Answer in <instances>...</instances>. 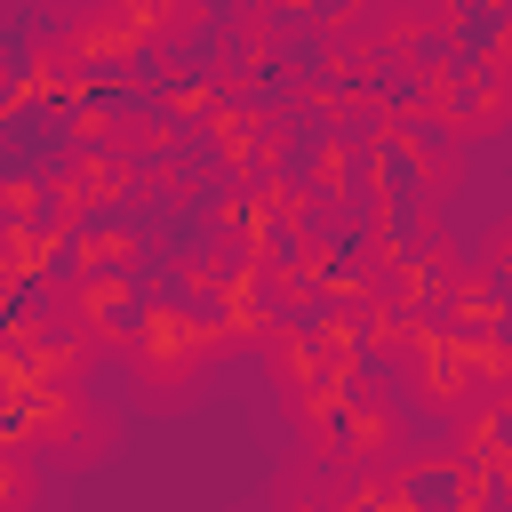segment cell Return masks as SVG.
<instances>
[{
	"mask_svg": "<svg viewBox=\"0 0 512 512\" xmlns=\"http://www.w3.org/2000/svg\"><path fill=\"white\" fill-rule=\"evenodd\" d=\"M152 24H176V16H152V8H88V16H72V32H64V56L80 64H128L144 40H152Z\"/></svg>",
	"mask_w": 512,
	"mask_h": 512,
	"instance_id": "6da1fadb",
	"label": "cell"
},
{
	"mask_svg": "<svg viewBox=\"0 0 512 512\" xmlns=\"http://www.w3.org/2000/svg\"><path fill=\"white\" fill-rule=\"evenodd\" d=\"M392 448H400L392 408H384V400H360V392H352V400L336 408V424L320 432V456H344V464H384Z\"/></svg>",
	"mask_w": 512,
	"mask_h": 512,
	"instance_id": "7a4b0ae2",
	"label": "cell"
},
{
	"mask_svg": "<svg viewBox=\"0 0 512 512\" xmlns=\"http://www.w3.org/2000/svg\"><path fill=\"white\" fill-rule=\"evenodd\" d=\"M496 440H504V392H480L464 416H456V464H472V472H496L504 480V456H496Z\"/></svg>",
	"mask_w": 512,
	"mask_h": 512,
	"instance_id": "3957f363",
	"label": "cell"
},
{
	"mask_svg": "<svg viewBox=\"0 0 512 512\" xmlns=\"http://www.w3.org/2000/svg\"><path fill=\"white\" fill-rule=\"evenodd\" d=\"M440 112H448V128H464V136H488V128L504 120V80L472 64V80H464V104H440Z\"/></svg>",
	"mask_w": 512,
	"mask_h": 512,
	"instance_id": "277c9868",
	"label": "cell"
},
{
	"mask_svg": "<svg viewBox=\"0 0 512 512\" xmlns=\"http://www.w3.org/2000/svg\"><path fill=\"white\" fill-rule=\"evenodd\" d=\"M32 248H40V232H24V224L0 232V280H32V272L48 264V256H32Z\"/></svg>",
	"mask_w": 512,
	"mask_h": 512,
	"instance_id": "5b68a950",
	"label": "cell"
},
{
	"mask_svg": "<svg viewBox=\"0 0 512 512\" xmlns=\"http://www.w3.org/2000/svg\"><path fill=\"white\" fill-rule=\"evenodd\" d=\"M32 216H40V184L0 176V232H16V224H32Z\"/></svg>",
	"mask_w": 512,
	"mask_h": 512,
	"instance_id": "8992f818",
	"label": "cell"
},
{
	"mask_svg": "<svg viewBox=\"0 0 512 512\" xmlns=\"http://www.w3.org/2000/svg\"><path fill=\"white\" fill-rule=\"evenodd\" d=\"M80 264H88V272H112V264H136V240H120V232H88V240H80Z\"/></svg>",
	"mask_w": 512,
	"mask_h": 512,
	"instance_id": "52a82bcc",
	"label": "cell"
},
{
	"mask_svg": "<svg viewBox=\"0 0 512 512\" xmlns=\"http://www.w3.org/2000/svg\"><path fill=\"white\" fill-rule=\"evenodd\" d=\"M32 504V472L16 464V448H0V512H24Z\"/></svg>",
	"mask_w": 512,
	"mask_h": 512,
	"instance_id": "ba28073f",
	"label": "cell"
}]
</instances>
